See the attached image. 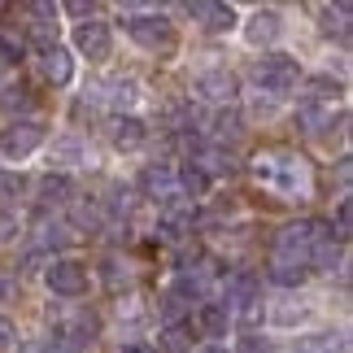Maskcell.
<instances>
[{"instance_id": "cell-1", "label": "cell", "mask_w": 353, "mask_h": 353, "mask_svg": "<svg viewBox=\"0 0 353 353\" xmlns=\"http://www.w3.org/2000/svg\"><path fill=\"white\" fill-rule=\"evenodd\" d=\"M253 179L262 183L266 192H275L279 201H301V196H310V188H314L305 157H296L292 148H266V153H257L253 157Z\"/></svg>"}, {"instance_id": "cell-2", "label": "cell", "mask_w": 353, "mask_h": 353, "mask_svg": "<svg viewBox=\"0 0 353 353\" xmlns=\"http://www.w3.org/2000/svg\"><path fill=\"white\" fill-rule=\"evenodd\" d=\"M122 31H127L144 52H170L174 48V26L161 13H127L122 18Z\"/></svg>"}, {"instance_id": "cell-3", "label": "cell", "mask_w": 353, "mask_h": 353, "mask_svg": "<svg viewBox=\"0 0 353 353\" xmlns=\"http://www.w3.org/2000/svg\"><path fill=\"white\" fill-rule=\"evenodd\" d=\"M253 79H257V88L270 92V97H283V92H292L301 83V61L288 57V52H266V57L253 65Z\"/></svg>"}, {"instance_id": "cell-4", "label": "cell", "mask_w": 353, "mask_h": 353, "mask_svg": "<svg viewBox=\"0 0 353 353\" xmlns=\"http://www.w3.org/2000/svg\"><path fill=\"white\" fill-rule=\"evenodd\" d=\"M44 283L52 296H83L88 292V262H79V257H52L48 270H44Z\"/></svg>"}, {"instance_id": "cell-5", "label": "cell", "mask_w": 353, "mask_h": 353, "mask_svg": "<svg viewBox=\"0 0 353 353\" xmlns=\"http://www.w3.org/2000/svg\"><path fill=\"white\" fill-rule=\"evenodd\" d=\"M39 144H44V122L18 118V122H9V127L0 131V153H5V157H13V161L31 157Z\"/></svg>"}, {"instance_id": "cell-6", "label": "cell", "mask_w": 353, "mask_h": 353, "mask_svg": "<svg viewBox=\"0 0 353 353\" xmlns=\"http://www.w3.org/2000/svg\"><path fill=\"white\" fill-rule=\"evenodd\" d=\"M110 48H114L110 22L88 18V22H79V26H74V52H83L88 61H105V57H110Z\"/></svg>"}, {"instance_id": "cell-7", "label": "cell", "mask_w": 353, "mask_h": 353, "mask_svg": "<svg viewBox=\"0 0 353 353\" xmlns=\"http://www.w3.org/2000/svg\"><path fill=\"white\" fill-rule=\"evenodd\" d=\"M279 35H283V18L275 9H253L249 18H244V44L249 48H266V44H275Z\"/></svg>"}, {"instance_id": "cell-8", "label": "cell", "mask_w": 353, "mask_h": 353, "mask_svg": "<svg viewBox=\"0 0 353 353\" xmlns=\"http://www.w3.org/2000/svg\"><path fill=\"white\" fill-rule=\"evenodd\" d=\"M196 97H205V101H214V105H236L240 79H236L232 70H210V74L196 79Z\"/></svg>"}, {"instance_id": "cell-9", "label": "cell", "mask_w": 353, "mask_h": 353, "mask_svg": "<svg viewBox=\"0 0 353 353\" xmlns=\"http://www.w3.org/2000/svg\"><path fill=\"white\" fill-rule=\"evenodd\" d=\"M188 13L205 26V31L214 35H223V31H232V26H240V13L236 5H214V0H196V5H188Z\"/></svg>"}, {"instance_id": "cell-10", "label": "cell", "mask_w": 353, "mask_h": 353, "mask_svg": "<svg viewBox=\"0 0 353 353\" xmlns=\"http://www.w3.org/2000/svg\"><path fill=\"white\" fill-rule=\"evenodd\" d=\"M39 70H44V79H48L52 88H65V83L74 79V61H70V52L57 44V48L39 52Z\"/></svg>"}, {"instance_id": "cell-11", "label": "cell", "mask_w": 353, "mask_h": 353, "mask_svg": "<svg viewBox=\"0 0 353 353\" xmlns=\"http://www.w3.org/2000/svg\"><path fill=\"white\" fill-rule=\"evenodd\" d=\"M296 127H301L305 135L332 131V101H305L301 110H296Z\"/></svg>"}, {"instance_id": "cell-12", "label": "cell", "mask_w": 353, "mask_h": 353, "mask_svg": "<svg viewBox=\"0 0 353 353\" xmlns=\"http://www.w3.org/2000/svg\"><path fill=\"white\" fill-rule=\"evenodd\" d=\"M110 140L114 148H122V153H131V148H140L148 140V127L140 118H114V127H110Z\"/></svg>"}, {"instance_id": "cell-13", "label": "cell", "mask_w": 353, "mask_h": 353, "mask_svg": "<svg viewBox=\"0 0 353 353\" xmlns=\"http://www.w3.org/2000/svg\"><path fill=\"white\" fill-rule=\"evenodd\" d=\"M227 310H244V305H257V279L253 275H232V283H227Z\"/></svg>"}, {"instance_id": "cell-14", "label": "cell", "mask_w": 353, "mask_h": 353, "mask_svg": "<svg viewBox=\"0 0 353 353\" xmlns=\"http://www.w3.org/2000/svg\"><path fill=\"white\" fill-rule=\"evenodd\" d=\"M201 327L210 332V341H223L227 327H232V310H227L223 301H210V305H201Z\"/></svg>"}, {"instance_id": "cell-15", "label": "cell", "mask_w": 353, "mask_h": 353, "mask_svg": "<svg viewBox=\"0 0 353 353\" xmlns=\"http://www.w3.org/2000/svg\"><path fill=\"white\" fill-rule=\"evenodd\" d=\"M74 192V183L70 179H65V174H48V179L44 183H39V205H65V196H70Z\"/></svg>"}, {"instance_id": "cell-16", "label": "cell", "mask_w": 353, "mask_h": 353, "mask_svg": "<svg viewBox=\"0 0 353 353\" xmlns=\"http://www.w3.org/2000/svg\"><path fill=\"white\" fill-rule=\"evenodd\" d=\"M101 270H105V288L110 292H122L131 283V270H127V262H118V257H105Z\"/></svg>"}, {"instance_id": "cell-17", "label": "cell", "mask_w": 353, "mask_h": 353, "mask_svg": "<svg viewBox=\"0 0 353 353\" xmlns=\"http://www.w3.org/2000/svg\"><path fill=\"white\" fill-rule=\"evenodd\" d=\"M170 183H174L170 166H148V170L140 174V188H144V192H161V196H166V192H170Z\"/></svg>"}, {"instance_id": "cell-18", "label": "cell", "mask_w": 353, "mask_h": 353, "mask_svg": "<svg viewBox=\"0 0 353 353\" xmlns=\"http://www.w3.org/2000/svg\"><path fill=\"white\" fill-rule=\"evenodd\" d=\"M305 275H310L305 266H283V262H275V266H270V279H275L279 288H301V283H305Z\"/></svg>"}, {"instance_id": "cell-19", "label": "cell", "mask_w": 353, "mask_h": 353, "mask_svg": "<svg viewBox=\"0 0 353 353\" xmlns=\"http://www.w3.org/2000/svg\"><path fill=\"white\" fill-rule=\"evenodd\" d=\"M0 105H5V110H31V88H26V83H9L5 92H0Z\"/></svg>"}, {"instance_id": "cell-20", "label": "cell", "mask_w": 353, "mask_h": 353, "mask_svg": "<svg viewBox=\"0 0 353 353\" xmlns=\"http://www.w3.org/2000/svg\"><path fill=\"white\" fill-rule=\"evenodd\" d=\"M110 92H114L110 105H118V110H131V105H135V92H140V88H135V79H114Z\"/></svg>"}, {"instance_id": "cell-21", "label": "cell", "mask_w": 353, "mask_h": 353, "mask_svg": "<svg viewBox=\"0 0 353 353\" xmlns=\"http://www.w3.org/2000/svg\"><path fill=\"white\" fill-rule=\"evenodd\" d=\"M179 183H183V192H192V196H205L210 192V174H201L196 166H183Z\"/></svg>"}, {"instance_id": "cell-22", "label": "cell", "mask_w": 353, "mask_h": 353, "mask_svg": "<svg viewBox=\"0 0 353 353\" xmlns=\"http://www.w3.org/2000/svg\"><path fill=\"white\" fill-rule=\"evenodd\" d=\"M240 127H244L240 114H219V118H214V135H219V140H236Z\"/></svg>"}, {"instance_id": "cell-23", "label": "cell", "mask_w": 353, "mask_h": 353, "mask_svg": "<svg viewBox=\"0 0 353 353\" xmlns=\"http://www.w3.org/2000/svg\"><path fill=\"white\" fill-rule=\"evenodd\" d=\"M13 345H18V323L0 314V353H9Z\"/></svg>"}, {"instance_id": "cell-24", "label": "cell", "mask_w": 353, "mask_h": 353, "mask_svg": "<svg viewBox=\"0 0 353 353\" xmlns=\"http://www.w3.org/2000/svg\"><path fill=\"white\" fill-rule=\"evenodd\" d=\"M336 240H349V201H341L336 205V232H332Z\"/></svg>"}, {"instance_id": "cell-25", "label": "cell", "mask_w": 353, "mask_h": 353, "mask_svg": "<svg viewBox=\"0 0 353 353\" xmlns=\"http://www.w3.org/2000/svg\"><path fill=\"white\" fill-rule=\"evenodd\" d=\"M13 296H18V279H13L9 270H0V305L13 301Z\"/></svg>"}, {"instance_id": "cell-26", "label": "cell", "mask_w": 353, "mask_h": 353, "mask_svg": "<svg viewBox=\"0 0 353 353\" xmlns=\"http://www.w3.org/2000/svg\"><path fill=\"white\" fill-rule=\"evenodd\" d=\"M22 174H9V179H0V196H5V201H13V196H18L22 192Z\"/></svg>"}, {"instance_id": "cell-27", "label": "cell", "mask_w": 353, "mask_h": 353, "mask_svg": "<svg viewBox=\"0 0 353 353\" xmlns=\"http://www.w3.org/2000/svg\"><path fill=\"white\" fill-rule=\"evenodd\" d=\"M22 57V44H13V39L0 35V61H18Z\"/></svg>"}, {"instance_id": "cell-28", "label": "cell", "mask_w": 353, "mask_h": 353, "mask_svg": "<svg viewBox=\"0 0 353 353\" xmlns=\"http://www.w3.org/2000/svg\"><path fill=\"white\" fill-rule=\"evenodd\" d=\"M13 236H18V223H13V219H0V244L13 240Z\"/></svg>"}, {"instance_id": "cell-29", "label": "cell", "mask_w": 353, "mask_h": 353, "mask_svg": "<svg viewBox=\"0 0 353 353\" xmlns=\"http://www.w3.org/2000/svg\"><path fill=\"white\" fill-rule=\"evenodd\" d=\"M196 353H232V345H227V341H205Z\"/></svg>"}]
</instances>
